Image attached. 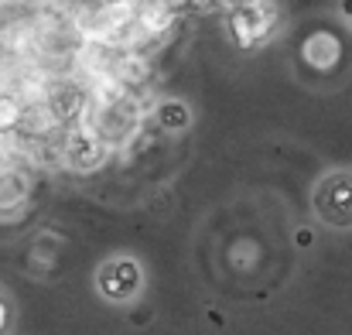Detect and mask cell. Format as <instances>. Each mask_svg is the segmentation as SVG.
<instances>
[{"label":"cell","mask_w":352,"mask_h":335,"mask_svg":"<svg viewBox=\"0 0 352 335\" xmlns=\"http://www.w3.org/2000/svg\"><path fill=\"white\" fill-rule=\"evenodd\" d=\"M3 325H7V308H3V301H0V332H3Z\"/></svg>","instance_id":"cell-8"},{"label":"cell","mask_w":352,"mask_h":335,"mask_svg":"<svg viewBox=\"0 0 352 335\" xmlns=\"http://www.w3.org/2000/svg\"><path fill=\"white\" fill-rule=\"evenodd\" d=\"M315 213L322 216V223L346 229L352 226V175L349 171H336L329 178L318 182L315 188Z\"/></svg>","instance_id":"cell-1"},{"label":"cell","mask_w":352,"mask_h":335,"mask_svg":"<svg viewBox=\"0 0 352 335\" xmlns=\"http://www.w3.org/2000/svg\"><path fill=\"white\" fill-rule=\"evenodd\" d=\"M69 154H72V161H79L82 168H89V164H96L100 147H96V140H93V137H76V140L69 144Z\"/></svg>","instance_id":"cell-5"},{"label":"cell","mask_w":352,"mask_h":335,"mask_svg":"<svg viewBox=\"0 0 352 335\" xmlns=\"http://www.w3.org/2000/svg\"><path fill=\"white\" fill-rule=\"evenodd\" d=\"M140 281H144L140 263L130 260V257L110 260V263L96 274V284H100V291H103L110 301H126V298H133V294L140 291Z\"/></svg>","instance_id":"cell-2"},{"label":"cell","mask_w":352,"mask_h":335,"mask_svg":"<svg viewBox=\"0 0 352 335\" xmlns=\"http://www.w3.org/2000/svg\"><path fill=\"white\" fill-rule=\"evenodd\" d=\"M270 17H274V7H263V3H250V7H239L233 17V34L243 48H253L263 41V34H270Z\"/></svg>","instance_id":"cell-3"},{"label":"cell","mask_w":352,"mask_h":335,"mask_svg":"<svg viewBox=\"0 0 352 335\" xmlns=\"http://www.w3.org/2000/svg\"><path fill=\"white\" fill-rule=\"evenodd\" d=\"M192 123V113L185 103H161V110H157V127L161 130H168V133H175V130H185Z\"/></svg>","instance_id":"cell-4"},{"label":"cell","mask_w":352,"mask_h":335,"mask_svg":"<svg viewBox=\"0 0 352 335\" xmlns=\"http://www.w3.org/2000/svg\"><path fill=\"white\" fill-rule=\"evenodd\" d=\"M17 116H21V107H17L14 100H0V130H3V127H14Z\"/></svg>","instance_id":"cell-6"},{"label":"cell","mask_w":352,"mask_h":335,"mask_svg":"<svg viewBox=\"0 0 352 335\" xmlns=\"http://www.w3.org/2000/svg\"><path fill=\"white\" fill-rule=\"evenodd\" d=\"M298 246H311V233H308V229L298 233Z\"/></svg>","instance_id":"cell-7"},{"label":"cell","mask_w":352,"mask_h":335,"mask_svg":"<svg viewBox=\"0 0 352 335\" xmlns=\"http://www.w3.org/2000/svg\"><path fill=\"white\" fill-rule=\"evenodd\" d=\"M339 10H342V14H346V17H349V21H352V0H349V3H342Z\"/></svg>","instance_id":"cell-9"}]
</instances>
